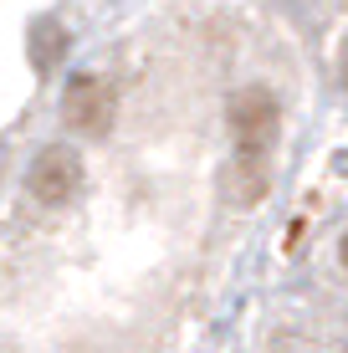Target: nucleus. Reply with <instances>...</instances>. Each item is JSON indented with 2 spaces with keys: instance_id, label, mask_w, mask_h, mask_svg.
<instances>
[{
  "instance_id": "nucleus-1",
  "label": "nucleus",
  "mask_w": 348,
  "mask_h": 353,
  "mask_svg": "<svg viewBox=\"0 0 348 353\" xmlns=\"http://www.w3.org/2000/svg\"><path fill=\"white\" fill-rule=\"evenodd\" d=\"M225 118H231L236 149H272V139H277V97L267 88L236 92L231 108H225Z\"/></svg>"
},
{
  "instance_id": "nucleus-2",
  "label": "nucleus",
  "mask_w": 348,
  "mask_h": 353,
  "mask_svg": "<svg viewBox=\"0 0 348 353\" xmlns=\"http://www.w3.org/2000/svg\"><path fill=\"white\" fill-rule=\"evenodd\" d=\"M26 179H31V194L41 205H67L72 194H77V185H82V159L67 149V143H52V149L36 154Z\"/></svg>"
},
{
  "instance_id": "nucleus-3",
  "label": "nucleus",
  "mask_w": 348,
  "mask_h": 353,
  "mask_svg": "<svg viewBox=\"0 0 348 353\" xmlns=\"http://www.w3.org/2000/svg\"><path fill=\"white\" fill-rule=\"evenodd\" d=\"M272 190V164H267V149H236V159L225 164L221 174V194L231 200V210H251L261 205Z\"/></svg>"
},
{
  "instance_id": "nucleus-4",
  "label": "nucleus",
  "mask_w": 348,
  "mask_h": 353,
  "mask_svg": "<svg viewBox=\"0 0 348 353\" xmlns=\"http://www.w3.org/2000/svg\"><path fill=\"white\" fill-rule=\"evenodd\" d=\"M113 88L98 77H72L67 82V97H62V118L72 128L82 133H108V123H113Z\"/></svg>"
},
{
  "instance_id": "nucleus-5",
  "label": "nucleus",
  "mask_w": 348,
  "mask_h": 353,
  "mask_svg": "<svg viewBox=\"0 0 348 353\" xmlns=\"http://www.w3.org/2000/svg\"><path fill=\"white\" fill-rule=\"evenodd\" d=\"M62 52H67V31L57 26V21H36L31 26V62H36V72H52L57 62H62Z\"/></svg>"
},
{
  "instance_id": "nucleus-6",
  "label": "nucleus",
  "mask_w": 348,
  "mask_h": 353,
  "mask_svg": "<svg viewBox=\"0 0 348 353\" xmlns=\"http://www.w3.org/2000/svg\"><path fill=\"white\" fill-rule=\"evenodd\" d=\"M343 261H348V241H343Z\"/></svg>"
}]
</instances>
